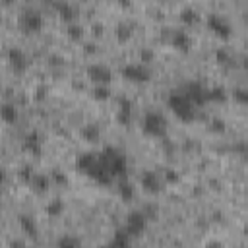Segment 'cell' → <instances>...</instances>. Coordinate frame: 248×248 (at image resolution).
<instances>
[{
	"label": "cell",
	"instance_id": "74e56055",
	"mask_svg": "<svg viewBox=\"0 0 248 248\" xmlns=\"http://www.w3.org/2000/svg\"><path fill=\"white\" fill-rule=\"evenodd\" d=\"M203 248H223V242L221 240H217V238H211V240H207L205 242V246Z\"/></svg>",
	"mask_w": 248,
	"mask_h": 248
},
{
	"label": "cell",
	"instance_id": "f546056e",
	"mask_svg": "<svg viewBox=\"0 0 248 248\" xmlns=\"http://www.w3.org/2000/svg\"><path fill=\"white\" fill-rule=\"evenodd\" d=\"M231 151L236 153V155L248 157V140H236V141L231 145Z\"/></svg>",
	"mask_w": 248,
	"mask_h": 248
},
{
	"label": "cell",
	"instance_id": "4dcf8cb0",
	"mask_svg": "<svg viewBox=\"0 0 248 248\" xmlns=\"http://www.w3.org/2000/svg\"><path fill=\"white\" fill-rule=\"evenodd\" d=\"M66 31H68V35H70L72 39H79V37L83 35V25L78 23V21H70L68 27H66Z\"/></svg>",
	"mask_w": 248,
	"mask_h": 248
},
{
	"label": "cell",
	"instance_id": "277c9868",
	"mask_svg": "<svg viewBox=\"0 0 248 248\" xmlns=\"http://www.w3.org/2000/svg\"><path fill=\"white\" fill-rule=\"evenodd\" d=\"M120 74L124 79L134 81V83H145L151 79V68L149 64L138 60V62H128L120 68Z\"/></svg>",
	"mask_w": 248,
	"mask_h": 248
},
{
	"label": "cell",
	"instance_id": "7c38bea8",
	"mask_svg": "<svg viewBox=\"0 0 248 248\" xmlns=\"http://www.w3.org/2000/svg\"><path fill=\"white\" fill-rule=\"evenodd\" d=\"M21 147H23L27 153L39 157V155L43 153V136H41V132H39V130H29V132L23 136V140H21Z\"/></svg>",
	"mask_w": 248,
	"mask_h": 248
},
{
	"label": "cell",
	"instance_id": "d4e9b609",
	"mask_svg": "<svg viewBox=\"0 0 248 248\" xmlns=\"http://www.w3.org/2000/svg\"><path fill=\"white\" fill-rule=\"evenodd\" d=\"M62 211H64V202H62L60 198H52V200L46 202V205H45V213H46L48 217H58V215H62Z\"/></svg>",
	"mask_w": 248,
	"mask_h": 248
},
{
	"label": "cell",
	"instance_id": "44dd1931",
	"mask_svg": "<svg viewBox=\"0 0 248 248\" xmlns=\"http://www.w3.org/2000/svg\"><path fill=\"white\" fill-rule=\"evenodd\" d=\"M0 116H2V120L4 122H8V124H12V122H16L17 120V107H16V103H10V101H4L2 105H0Z\"/></svg>",
	"mask_w": 248,
	"mask_h": 248
},
{
	"label": "cell",
	"instance_id": "836d02e7",
	"mask_svg": "<svg viewBox=\"0 0 248 248\" xmlns=\"http://www.w3.org/2000/svg\"><path fill=\"white\" fill-rule=\"evenodd\" d=\"M215 60H217L219 64H229V62H231V52L221 46V48L215 50Z\"/></svg>",
	"mask_w": 248,
	"mask_h": 248
},
{
	"label": "cell",
	"instance_id": "8fae6325",
	"mask_svg": "<svg viewBox=\"0 0 248 248\" xmlns=\"http://www.w3.org/2000/svg\"><path fill=\"white\" fill-rule=\"evenodd\" d=\"M8 62H10V66H12V70L16 72V74H21V72H25L27 70V66H29V56L25 54V50L23 48H19V46H10L8 48Z\"/></svg>",
	"mask_w": 248,
	"mask_h": 248
},
{
	"label": "cell",
	"instance_id": "1f68e13d",
	"mask_svg": "<svg viewBox=\"0 0 248 248\" xmlns=\"http://www.w3.org/2000/svg\"><path fill=\"white\" fill-rule=\"evenodd\" d=\"M234 101H238L240 105H248V87H236L232 91Z\"/></svg>",
	"mask_w": 248,
	"mask_h": 248
},
{
	"label": "cell",
	"instance_id": "9a60e30c",
	"mask_svg": "<svg viewBox=\"0 0 248 248\" xmlns=\"http://www.w3.org/2000/svg\"><path fill=\"white\" fill-rule=\"evenodd\" d=\"M52 6H54V10L60 14V17H62V19H68V23H70V21H78L79 8H78L76 4L66 2V0H58V2H54Z\"/></svg>",
	"mask_w": 248,
	"mask_h": 248
},
{
	"label": "cell",
	"instance_id": "4fadbf2b",
	"mask_svg": "<svg viewBox=\"0 0 248 248\" xmlns=\"http://www.w3.org/2000/svg\"><path fill=\"white\" fill-rule=\"evenodd\" d=\"M170 39V45L176 48V50H182V52H188L192 48V35L184 29V27H176L170 31L169 35Z\"/></svg>",
	"mask_w": 248,
	"mask_h": 248
},
{
	"label": "cell",
	"instance_id": "4316f807",
	"mask_svg": "<svg viewBox=\"0 0 248 248\" xmlns=\"http://www.w3.org/2000/svg\"><path fill=\"white\" fill-rule=\"evenodd\" d=\"M35 169H33V165L31 163H23L19 169H17V176H19V180L21 182H25V184H29L31 182V178L35 176Z\"/></svg>",
	"mask_w": 248,
	"mask_h": 248
},
{
	"label": "cell",
	"instance_id": "e575fe53",
	"mask_svg": "<svg viewBox=\"0 0 248 248\" xmlns=\"http://www.w3.org/2000/svg\"><path fill=\"white\" fill-rule=\"evenodd\" d=\"M165 180H167V182H170V184L178 182V180H180L178 170H176V169H167V170H165Z\"/></svg>",
	"mask_w": 248,
	"mask_h": 248
},
{
	"label": "cell",
	"instance_id": "ee69618b",
	"mask_svg": "<svg viewBox=\"0 0 248 248\" xmlns=\"http://www.w3.org/2000/svg\"><path fill=\"white\" fill-rule=\"evenodd\" d=\"M244 19H246V21H248V10H246V12H244Z\"/></svg>",
	"mask_w": 248,
	"mask_h": 248
},
{
	"label": "cell",
	"instance_id": "2e32d148",
	"mask_svg": "<svg viewBox=\"0 0 248 248\" xmlns=\"http://www.w3.org/2000/svg\"><path fill=\"white\" fill-rule=\"evenodd\" d=\"M97 159H99V153H95V151H81V153L76 157V169H78L79 172L87 174V172L91 170V167L97 163Z\"/></svg>",
	"mask_w": 248,
	"mask_h": 248
},
{
	"label": "cell",
	"instance_id": "7402d4cb",
	"mask_svg": "<svg viewBox=\"0 0 248 248\" xmlns=\"http://www.w3.org/2000/svg\"><path fill=\"white\" fill-rule=\"evenodd\" d=\"M134 194H136L134 184H132L128 178H120V180H118V196H120L124 202H130V200L134 198Z\"/></svg>",
	"mask_w": 248,
	"mask_h": 248
},
{
	"label": "cell",
	"instance_id": "30bf717a",
	"mask_svg": "<svg viewBox=\"0 0 248 248\" xmlns=\"http://www.w3.org/2000/svg\"><path fill=\"white\" fill-rule=\"evenodd\" d=\"M87 78L97 85H108L110 79H112V70L107 66V64H101V62H93L87 66Z\"/></svg>",
	"mask_w": 248,
	"mask_h": 248
},
{
	"label": "cell",
	"instance_id": "ffe728a7",
	"mask_svg": "<svg viewBox=\"0 0 248 248\" xmlns=\"http://www.w3.org/2000/svg\"><path fill=\"white\" fill-rule=\"evenodd\" d=\"M116 248H130L132 246V234L124 229V227H118L112 234V240H110Z\"/></svg>",
	"mask_w": 248,
	"mask_h": 248
},
{
	"label": "cell",
	"instance_id": "484cf974",
	"mask_svg": "<svg viewBox=\"0 0 248 248\" xmlns=\"http://www.w3.org/2000/svg\"><path fill=\"white\" fill-rule=\"evenodd\" d=\"M114 33H116L118 41H128L132 37V25L128 21H118L114 27Z\"/></svg>",
	"mask_w": 248,
	"mask_h": 248
},
{
	"label": "cell",
	"instance_id": "ab89813d",
	"mask_svg": "<svg viewBox=\"0 0 248 248\" xmlns=\"http://www.w3.org/2000/svg\"><path fill=\"white\" fill-rule=\"evenodd\" d=\"M85 50L87 52H95V43H85Z\"/></svg>",
	"mask_w": 248,
	"mask_h": 248
},
{
	"label": "cell",
	"instance_id": "5bb4252c",
	"mask_svg": "<svg viewBox=\"0 0 248 248\" xmlns=\"http://www.w3.org/2000/svg\"><path fill=\"white\" fill-rule=\"evenodd\" d=\"M116 118L122 126H130L132 118H134V103L128 97H120L118 99V108H116Z\"/></svg>",
	"mask_w": 248,
	"mask_h": 248
},
{
	"label": "cell",
	"instance_id": "9c48e42d",
	"mask_svg": "<svg viewBox=\"0 0 248 248\" xmlns=\"http://www.w3.org/2000/svg\"><path fill=\"white\" fill-rule=\"evenodd\" d=\"M163 184H165V178L159 172H155L151 169L141 170V174H140V186H141L143 192H147V194H159L163 190Z\"/></svg>",
	"mask_w": 248,
	"mask_h": 248
},
{
	"label": "cell",
	"instance_id": "7a4b0ae2",
	"mask_svg": "<svg viewBox=\"0 0 248 248\" xmlns=\"http://www.w3.org/2000/svg\"><path fill=\"white\" fill-rule=\"evenodd\" d=\"M167 107L182 122H194L198 118V107L182 91H170L167 95Z\"/></svg>",
	"mask_w": 248,
	"mask_h": 248
},
{
	"label": "cell",
	"instance_id": "60d3db41",
	"mask_svg": "<svg viewBox=\"0 0 248 248\" xmlns=\"http://www.w3.org/2000/svg\"><path fill=\"white\" fill-rule=\"evenodd\" d=\"M99 248H116L112 242H107V244H103V246H99Z\"/></svg>",
	"mask_w": 248,
	"mask_h": 248
},
{
	"label": "cell",
	"instance_id": "ac0fdd59",
	"mask_svg": "<svg viewBox=\"0 0 248 248\" xmlns=\"http://www.w3.org/2000/svg\"><path fill=\"white\" fill-rule=\"evenodd\" d=\"M50 182H52L50 174H46V172H35V176L31 178L29 186H31V188H33L37 194H45V192H48Z\"/></svg>",
	"mask_w": 248,
	"mask_h": 248
},
{
	"label": "cell",
	"instance_id": "ba28073f",
	"mask_svg": "<svg viewBox=\"0 0 248 248\" xmlns=\"http://www.w3.org/2000/svg\"><path fill=\"white\" fill-rule=\"evenodd\" d=\"M147 215H145V211H141V209H132L128 215H126V221H124V229L132 234V238H136V236H140V234H143L145 232V229H147Z\"/></svg>",
	"mask_w": 248,
	"mask_h": 248
},
{
	"label": "cell",
	"instance_id": "7bdbcfd3",
	"mask_svg": "<svg viewBox=\"0 0 248 248\" xmlns=\"http://www.w3.org/2000/svg\"><path fill=\"white\" fill-rule=\"evenodd\" d=\"M244 234H246V236H248V225H246V227H244Z\"/></svg>",
	"mask_w": 248,
	"mask_h": 248
},
{
	"label": "cell",
	"instance_id": "d6a6232c",
	"mask_svg": "<svg viewBox=\"0 0 248 248\" xmlns=\"http://www.w3.org/2000/svg\"><path fill=\"white\" fill-rule=\"evenodd\" d=\"M50 178H52V182H56V184H60V186L68 182V176H66V172H62V170H60V169H56V167L50 170Z\"/></svg>",
	"mask_w": 248,
	"mask_h": 248
},
{
	"label": "cell",
	"instance_id": "d590c367",
	"mask_svg": "<svg viewBox=\"0 0 248 248\" xmlns=\"http://www.w3.org/2000/svg\"><path fill=\"white\" fill-rule=\"evenodd\" d=\"M225 120L223 118H211V130H215V132H225Z\"/></svg>",
	"mask_w": 248,
	"mask_h": 248
},
{
	"label": "cell",
	"instance_id": "f35d334b",
	"mask_svg": "<svg viewBox=\"0 0 248 248\" xmlns=\"http://www.w3.org/2000/svg\"><path fill=\"white\" fill-rule=\"evenodd\" d=\"M46 91H48L46 85H39V87H37V93H35V99H43V97L46 95Z\"/></svg>",
	"mask_w": 248,
	"mask_h": 248
},
{
	"label": "cell",
	"instance_id": "cb8c5ba5",
	"mask_svg": "<svg viewBox=\"0 0 248 248\" xmlns=\"http://www.w3.org/2000/svg\"><path fill=\"white\" fill-rule=\"evenodd\" d=\"M198 19H200V12H198L194 6H184V8L180 10V21H182V23L192 25V23H196Z\"/></svg>",
	"mask_w": 248,
	"mask_h": 248
},
{
	"label": "cell",
	"instance_id": "8d00e7d4",
	"mask_svg": "<svg viewBox=\"0 0 248 248\" xmlns=\"http://www.w3.org/2000/svg\"><path fill=\"white\" fill-rule=\"evenodd\" d=\"M151 58H153V52H151L149 48H141V50H140V60H141V62L147 64Z\"/></svg>",
	"mask_w": 248,
	"mask_h": 248
},
{
	"label": "cell",
	"instance_id": "8992f818",
	"mask_svg": "<svg viewBox=\"0 0 248 248\" xmlns=\"http://www.w3.org/2000/svg\"><path fill=\"white\" fill-rule=\"evenodd\" d=\"M205 23L207 27L221 39H229L232 35V23L229 21V17L221 12H209L207 17H205Z\"/></svg>",
	"mask_w": 248,
	"mask_h": 248
},
{
	"label": "cell",
	"instance_id": "e0dca14e",
	"mask_svg": "<svg viewBox=\"0 0 248 248\" xmlns=\"http://www.w3.org/2000/svg\"><path fill=\"white\" fill-rule=\"evenodd\" d=\"M17 223H19L21 231H23L27 236L37 238V234H39V227H37V221L33 219V215H29V213H19V215H17Z\"/></svg>",
	"mask_w": 248,
	"mask_h": 248
},
{
	"label": "cell",
	"instance_id": "52a82bcc",
	"mask_svg": "<svg viewBox=\"0 0 248 248\" xmlns=\"http://www.w3.org/2000/svg\"><path fill=\"white\" fill-rule=\"evenodd\" d=\"M43 23H45V19H43L41 10H37L33 6H27V8L21 10V14H19V25H21V29L25 33H37L43 27Z\"/></svg>",
	"mask_w": 248,
	"mask_h": 248
},
{
	"label": "cell",
	"instance_id": "3957f363",
	"mask_svg": "<svg viewBox=\"0 0 248 248\" xmlns=\"http://www.w3.org/2000/svg\"><path fill=\"white\" fill-rule=\"evenodd\" d=\"M141 132L151 138H165L169 132V120L161 110H147L141 116Z\"/></svg>",
	"mask_w": 248,
	"mask_h": 248
},
{
	"label": "cell",
	"instance_id": "6da1fadb",
	"mask_svg": "<svg viewBox=\"0 0 248 248\" xmlns=\"http://www.w3.org/2000/svg\"><path fill=\"white\" fill-rule=\"evenodd\" d=\"M99 159L105 165V169L110 172L112 178H126L128 172V157L126 153L116 145H105L99 151Z\"/></svg>",
	"mask_w": 248,
	"mask_h": 248
},
{
	"label": "cell",
	"instance_id": "f1b7e54d",
	"mask_svg": "<svg viewBox=\"0 0 248 248\" xmlns=\"http://www.w3.org/2000/svg\"><path fill=\"white\" fill-rule=\"evenodd\" d=\"M91 95H93V99H97V101H105V99L110 97V87H108V85H101V83H97V85H93Z\"/></svg>",
	"mask_w": 248,
	"mask_h": 248
},
{
	"label": "cell",
	"instance_id": "603a6c76",
	"mask_svg": "<svg viewBox=\"0 0 248 248\" xmlns=\"http://www.w3.org/2000/svg\"><path fill=\"white\" fill-rule=\"evenodd\" d=\"M207 99L213 103H225L229 99V91L223 85H211L207 91Z\"/></svg>",
	"mask_w": 248,
	"mask_h": 248
},
{
	"label": "cell",
	"instance_id": "5b68a950",
	"mask_svg": "<svg viewBox=\"0 0 248 248\" xmlns=\"http://www.w3.org/2000/svg\"><path fill=\"white\" fill-rule=\"evenodd\" d=\"M178 91H182L196 107H200V105H205L209 99H207V91H209V87L203 83V81H200V79H188V81H184L182 83V87L178 89Z\"/></svg>",
	"mask_w": 248,
	"mask_h": 248
},
{
	"label": "cell",
	"instance_id": "b9f144b4",
	"mask_svg": "<svg viewBox=\"0 0 248 248\" xmlns=\"http://www.w3.org/2000/svg\"><path fill=\"white\" fill-rule=\"evenodd\" d=\"M244 72H246V74H248V56H246V58H244Z\"/></svg>",
	"mask_w": 248,
	"mask_h": 248
},
{
	"label": "cell",
	"instance_id": "83f0119b",
	"mask_svg": "<svg viewBox=\"0 0 248 248\" xmlns=\"http://www.w3.org/2000/svg\"><path fill=\"white\" fill-rule=\"evenodd\" d=\"M56 248H81V242L72 234H64L56 240Z\"/></svg>",
	"mask_w": 248,
	"mask_h": 248
},
{
	"label": "cell",
	"instance_id": "d6986e66",
	"mask_svg": "<svg viewBox=\"0 0 248 248\" xmlns=\"http://www.w3.org/2000/svg\"><path fill=\"white\" fill-rule=\"evenodd\" d=\"M79 134H81V138H83L85 141L95 143V141H99V138H101V126L95 124V122H87V124L81 126Z\"/></svg>",
	"mask_w": 248,
	"mask_h": 248
}]
</instances>
